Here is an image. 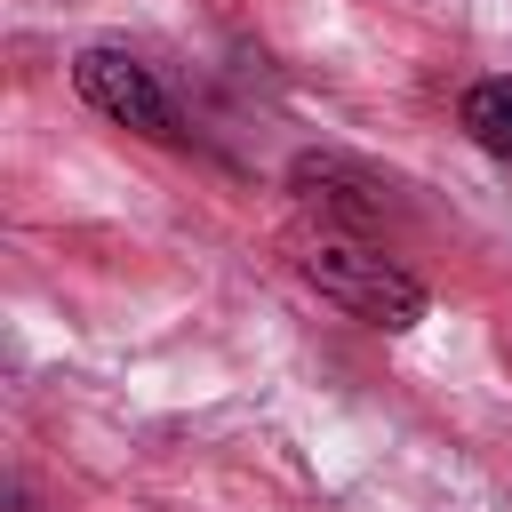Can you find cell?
<instances>
[{
    "mask_svg": "<svg viewBox=\"0 0 512 512\" xmlns=\"http://www.w3.org/2000/svg\"><path fill=\"white\" fill-rule=\"evenodd\" d=\"M296 272H304V288H320L336 312H352V320H368V328H384V336L416 328L424 304H432L424 280H416L400 256H384L376 240H360V232H344V224L304 232V240H296Z\"/></svg>",
    "mask_w": 512,
    "mask_h": 512,
    "instance_id": "cell-1",
    "label": "cell"
},
{
    "mask_svg": "<svg viewBox=\"0 0 512 512\" xmlns=\"http://www.w3.org/2000/svg\"><path fill=\"white\" fill-rule=\"evenodd\" d=\"M72 88H80L104 120H120V128H136V136H160V144H176V136H184V128H176L168 88H160L128 48H80V56H72Z\"/></svg>",
    "mask_w": 512,
    "mask_h": 512,
    "instance_id": "cell-2",
    "label": "cell"
},
{
    "mask_svg": "<svg viewBox=\"0 0 512 512\" xmlns=\"http://www.w3.org/2000/svg\"><path fill=\"white\" fill-rule=\"evenodd\" d=\"M288 184H296V200L304 208H320V224H344V232H368V224H384V184L368 176V168H352L344 152H304L296 168H288Z\"/></svg>",
    "mask_w": 512,
    "mask_h": 512,
    "instance_id": "cell-3",
    "label": "cell"
},
{
    "mask_svg": "<svg viewBox=\"0 0 512 512\" xmlns=\"http://www.w3.org/2000/svg\"><path fill=\"white\" fill-rule=\"evenodd\" d=\"M464 136L496 160H512V80H480L464 88Z\"/></svg>",
    "mask_w": 512,
    "mask_h": 512,
    "instance_id": "cell-4",
    "label": "cell"
}]
</instances>
